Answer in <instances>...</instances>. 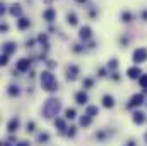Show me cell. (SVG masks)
I'll use <instances>...</instances> for the list:
<instances>
[{"label":"cell","instance_id":"1","mask_svg":"<svg viewBox=\"0 0 147 146\" xmlns=\"http://www.w3.org/2000/svg\"><path fill=\"white\" fill-rule=\"evenodd\" d=\"M41 86L46 91H55L57 89V79L51 72H43L41 74Z\"/></svg>","mask_w":147,"mask_h":146},{"label":"cell","instance_id":"2","mask_svg":"<svg viewBox=\"0 0 147 146\" xmlns=\"http://www.w3.org/2000/svg\"><path fill=\"white\" fill-rule=\"evenodd\" d=\"M58 110H60V102L51 98V100H48V102L45 103L43 112H45V117H46V119H50V117L57 115V113H58Z\"/></svg>","mask_w":147,"mask_h":146},{"label":"cell","instance_id":"3","mask_svg":"<svg viewBox=\"0 0 147 146\" xmlns=\"http://www.w3.org/2000/svg\"><path fill=\"white\" fill-rule=\"evenodd\" d=\"M147 60V50L146 48H139V50H135V53H134V62H146Z\"/></svg>","mask_w":147,"mask_h":146},{"label":"cell","instance_id":"4","mask_svg":"<svg viewBox=\"0 0 147 146\" xmlns=\"http://www.w3.org/2000/svg\"><path fill=\"white\" fill-rule=\"evenodd\" d=\"M28 69H29V60H28V59H21V60L17 62V71H22V72H24V71H28Z\"/></svg>","mask_w":147,"mask_h":146},{"label":"cell","instance_id":"5","mask_svg":"<svg viewBox=\"0 0 147 146\" xmlns=\"http://www.w3.org/2000/svg\"><path fill=\"white\" fill-rule=\"evenodd\" d=\"M142 102H144V96H142V95H135V96L132 98V102H130L128 107H137V105H140Z\"/></svg>","mask_w":147,"mask_h":146},{"label":"cell","instance_id":"6","mask_svg":"<svg viewBox=\"0 0 147 146\" xmlns=\"http://www.w3.org/2000/svg\"><path fill=\"white\" fill-rule=\"evenodd\" d=\"M127 72H128V77L135 79V77H139V74H140V69H139V67H130Z\"/></svg>","mask_w":147,"mask_h":146},{"label":"cell","instance_id":"7","mask_svg":"<svg viewBox=\"0 0 147 146\" xmlns=\"http://www.w3.org/2000/svg\"><path fill=\"white\" fill-rule=\"evenodd\" d=\"M75 100H77V103L82 105V103L87 102V95H86V93H77V95H75Z\"/></svg>","mask_w":147,"mask_h":146},{"label":"cell","instance_id":"8","mask_svg":"<svg viewBox=\"0 0 147 146\" xmlns=\"http://www.w3.org/2000/svg\"><path fill=\"white\" fill-rule=\"evenodd\" d=\"M103 102H105L103 105H105L106 108H110V107H113V105H115V102H113V96H110V95H106V96L103 98Z\"/></svg>","mask_w":147,"mask_h":146},{"label":"cell","instance_id":"9","mask_svg":"<svg viewBox=\"0 0 147 146\" xmlns=\"http://www.w3.org/2000/svg\"><path fill=\"white\" fill-rule=\"evenodd\" d=\"M17 127H19V120H17V119H12V120L9 122V131H10V132H14Z\"/></svg>","mask_w":147,"mask_h":146},{"label":"cell","instance_id":"10","mask_svg":"<svg viewBox=\"0 0 147 146\" xmlns=\"http://www.w3.org/2000/svg\"><path fill=\"white\" fill-rule=\"evenodd\" d=\"M91 36V29L86 26V28H80V38H84V40H87V38Z\"/></svg>","mask_w":147,"mask_h":146},{"label":"cell","instance_id":"11","mask_svg":"<svg viewBox=\"0 0 147 146\" xmlns=\"http://www.w3.org/2000/svg\"><path fill=\"white\" fill-rule=\"evenodd\" d=\"M134 122H137V124H142V122H144V113H140V112L134 113Z\"/></svg>","mask_w":147,"mask_h":146},{"label":"cell","instance_id":"12","mask_svg":"<svg viewBox=\"0 0 147 146\" xmlns=\"http://www.w3.org/2000/svg\"><path fill=\"white\" fill-rule=\"evenodd\" d=\"M86 115H89V117H94V115H98V107H87Z\"/></svg>","mask_w":147,"mask_h":146},{"label":"cell","instance_id":"13","mask_svg":"<svg viewBox=\"0 0 147 146\" xmlns=\"http://www.w3.org/2000/svg\"><path fill=\"white\" fill-rule=\"evenodd\" d=\"M53 17H55V10H46L45 12V19L46 21H53Z\"/></svg>","mask_w":147,"mask_h":146},{"label":"cell","instance_id":"14","mask_svg":"<svg viewBox=\"0 0 147 146\" xmlns=\"http://www.w3.org/2000/svg\"><path fill=\"white\" fill-rule=\"evenodd\" d=\"M55 126H57L60 131H63V129H65V122H63L62 119H57V120H55Z\"/></svg>","mask_w":147,"mask_h":146},{"label":"cell","instance_id":"15","mask_svg":"<svg viewBox=\"0 0 147 146\" xmlns=\"http://www.w3.org/2000/svg\"><path fill=\"white\" fill-rule=\"evenodd\" d=\"M80 124H82V126H89V124H91V117H89V115H87V117H82V119H80Z\"/></svg>","mask_w":147,"mask_h":146},{"label":"cell","instance_id":"16","mask_svg":"<svg viewBox=\"0 0 147 146\" xmlns=\"http://www.w3.org/2000/svg\"><path fill=\"white\" fill-rule=\"evenodd\" d=\"M140 86H142V88H147V74L140 76Z\"/></svg>","mask_w":147,"mask_h":146},{"label":"cell","instance_id":"17","mask_svg":"<svg viewBox=\"0 0 147 146\" xmlns=\"http://www.w3.org/2000/svg\"><path fill=\"white\" fill-rule=\"evenodd\" d=\"M14 52V45L12 43H7L5 45V53H12Z\"/></svg>","mask_w":147,"mask_h":146},{"label":"cell","instance_id":"18","mask_svg":"<svg viewBox=\"0 0 147 146\" xmlns=\"http://www.w3.org/2000/svg\"><path fill=\"white\" fill-rule=\"evenodd\" d=\"M65 113H67V119H74V117H75V110L74 108H69Z\"/></svg>","mask_w":147,"mask_h":146},{"label":"cell","instance_id":"19","mask_svg":"<svg viewBox=\"0 0 147 146\" xmlns=\"http://www.w3.org/2000/svg\"><path fill=\"white\" fill-rule=\"evenodd\" d=\"M28 24H29V21H26V19H21L19 21V28H26Z\"/></svg>","mask_w":147,"mask_h":146},{"label":"cell","instance_id":"20","mask_svg":"<svg viewBox=\"0 0 147 146\" xmlns=\"http://www.w3.org/2000/svg\"><path fill=\"white\" fill-rule=\"evenodd\" d=\"M69 23H70V24H77V19H75V16H74V14L69 16Z\"/></svg>","mask_w":147,"mask_h":146},{"label":"cell","instance_id":"21","mask_svg":"<svg viewBox=\"0 0 147 146\" xmlns=\"http://www.w3.org/2000/svg\"><path fill=\"white\" fill-rule=\"evenodd\" d=\"M0 64H2V65H5V64H7V55H3V57L0 59Z\"/></svg>","mask_w":147,"mask_h":146},{"label":"cell","instance_id":"22","mask_svg":"<svg viewBox=\"0 0 147 146\" xmlns=\"http://www.w3.org/2000/svg\"><path fill=\"white\" fill-rule=\"evenodd\" d=\"M19 12H21L19 7H12V14H19Z\"/></svg>","mask_w":147,"mask_h":146},{"label":"cell","instance_id":"23","mask_svg":"<svg viewBox=\"0 0 147 146\" xmlns=\"http://www.w3.org/2000/svg\"><path fill=\"white\" fill-rule=\"evenodd\" d=\"M17 146H29L28 143H21V145H17Z\"/></svg>","mask_w":147,"mask_h":146},{"label":"cell","instance_id":"24","mask_svg":"<svg viewBox=\"0 0 147 146\" xmlns=\"http://www.w3.org/2000/svg\"><path fill=\"white\" fill-rule=\"evenodd\" d=\"M2 146H10V145H9V143H3V145H2Z\"/></svg>","mask_w":147,"mask_h":146}]
</instances>
